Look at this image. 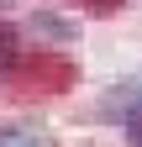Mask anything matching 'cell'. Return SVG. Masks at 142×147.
<instances>
[{"label":"cell","instance_id":"2","mask_svg":"<svg viewBox=\"0 0 142 147\" xmlns=\"http://www.w3.org/2000/svg\"><path fill=\"white\" fill-rule=\"evenodd\" d=\"M26 32H32V37H42V42H68V32H74V26H63L53 11H37V16L26 21Z\"/></svg>","mask_w":142,"mask_h":147},{"label":"cell","instance_id":"1","mask_svg":"<svg viewBox=\"0 0 142 147\" xmlns=\"http://www.w3.org/2000/svg\"><path fill=\"white\" fill-rule=\"evenodd\" d=\"M0 147H47V131L16 121V126H0Z\"/></svg>","mask_w":142,"mask_h":147},{"label":"cell","instance_id":"3","mask_svg":"<svg viewBox=\"0 0 142 147\" xmlns=\"http://www.w3.org/2000/svg\"><path fill=\"white\" fill-rule=\"evenodd\" d=\"M16 47H21V42H16V32H11V26H0V68H11V63H16Z\"/></svg>","mask_w":142,"mask_h":147},{"label":"cell","instance_id":"4","mask_svg":"<svg viewBox=\"0 0 142 147\" xmlns=\"http://www.w3.org/2000/svg\"><path fill=\"white\" fill-rule=\"evenodd\" d=\"M126 142H132V147H142V100L126 110Z\"/></svg>","mask_w":142,"mask_h":147}]
</instances>
